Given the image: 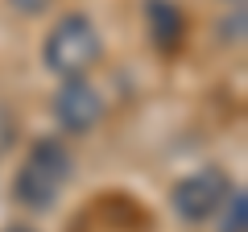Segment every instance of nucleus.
I'll return each mask as SVG.
<instances>
[{"mask_svg": "<svg viewBox=\"0 0 248 232\" xmlns=\"http://www.w3.org/2000/svg\"><path fill=\"white\" fill-rule=\"evenodd\" d=\"M71 174H75L71 149H66L58 137H42V141H33V149L21 162L17 179H13V195H17V203L29 207V212H50V207L58 203V195L66 191Z\"/></svg>", "mask_w": 248, "mask_h": 232, "instance_id": "nucleus-1", "label": "nucleus"}, {"mask_svg": "<svg viewBox=\"0 0 248 232\" xmlns=\"http://www.w3.org/2000/svg\"><path fill=\"white\" fill-rule=\"evenodd\" d=\"M99 54H104V37H99L95 21L87 13H66L46 33L42 63L58 79H87V71L99 63Z\"/></svg>", "mask_w": 248, "mask_h": 232, "instance_id": "nucleus-2", "label": "nucleus"}, {"mask_svg": "<svg viewBox=\"0 0 248 232\" xmlns=\"http://www.w3.org/2000/svg\"><path fill=\"white\" fill-rule=\"evenodd\" d=\"M228 195H232V179L219 166H203V170H195V174L178 179L170 203H174V212L182 215V220L203 224V220H211V215L228 203Z\"/></svg>", "mask_w": 248, "mask_h": 232, "instance_id": "nucleus-3", "label": "nucleus"}, {"mask_svg": "<svg viewBox=\"0 0 248 232\" xmlns=\"http://www.w3.org/2000/svg\"><path fill=\"white\" fill-rule=\"evenodd\" d=\"M54 120L66 133H91L104 120V96H99V87L87 79H62V87L54 91Z\"/></svg>", "mask_w": 248, "mask_h": 232, "instance_id": "nucleus-4", "label": "nucleus"}, {"mask_svg": "<svg viewBox=\"0 0 248 232\" xmlns=\"http://www.w3.org/2000/svg\"><path fill=\"white\" fill-rule=\"evenodd\" d=\"M145 21H149V37L157 50H178L186 37V21H182V9L174 0H145Z\"/></svg>", "mask_w": 248, "mask_h": 232, "instance_id": "nucleus-5", "label": "nucleus"}, {"mask_svg": "<svg viewBox=\"0 0 248 232\" xmlns=\"http://www.w3.org/2000/svg\"><path fill=\"white\" fill-rule=\"evenodd\" d=\"M219 212H223V232H244L248 228V199H244L240 187L228 195V203H223Z\"/></svg>", "mask_w": 248, "mask_h": 232, "instance_id": "nucleus-6", "label": "nucleus"}, {"mask_svg": "<svg viewBox=\"0 0 248 232\" xmlns=\"http://www.w3.org/2000/svg\"><path fill=\"white\" fill-rule=\"evenodd\" d=\"M17 145V116H13V108L0 99V158Z\"/></svg>", "mask_w": 248, "mask_h": 232, "instance_id": "nucleus-7", "label": "nucleus"}, {"mask_svg": "<svg viewBox=\"0 0 248 232\" xmlns=\"http://www.w3.org/2000/svg\"><path fill=\"white\" fill-rule=\"evenodd\" d=\"M219 37L223 42H244V9H228V17L219 25Z\"/></svg>", "mask_w": 248, "mask_h": 232, "instance_id": "nucleus-8", "label": "nucleus"}, {"mask_svg": "<svg viewBox=\"0 0 248 232\" xmlns=\"http://www.w3.org/2000/svg\"><path fill=\"white\" fill-rule=\"evenodd\" d=\"M13 4H17V13H42L50 0H13Z\"/></svg>", "mask_w": 248, "mask_h": 232, "instance_id": "nucleus-9", "label": "nucleus"}, {"mask_svg": "<svg viewBox=\"0 0 248 232\" xmlns=\"http://www.w3.org/2000/svg\"><path fill=\"white\" fill-rule=\"evenodd\" d=\"M4 232H37V228H25V224H13V228H4Z\"/></svg>", "mask_w": 248, "mask_h": 232, "instance_id": "nucleus-10", "label": "nucleus"}, {"mask_svg": "<svg viewBox=\"0 0 248 232\" xmlns=\"http://www.w3.org/2000/svg\"><path fill=\"white\" fill-rule=\"evenodd\" d=\"M228 4H232V9H244V0H228Z\"/></svg>", "mask_w": 248, "mask_h": 232, "instance_id": "nucleus-11", "label": "nucleus"}]
</instances>
